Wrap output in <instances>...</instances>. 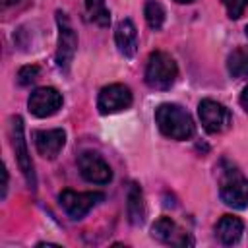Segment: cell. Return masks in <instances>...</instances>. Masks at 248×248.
I'll use <instances>...</instances> for the list:
<instances>
[{"label": "cell", "mask_w": 248, "mask_h": 248, "mask_svg": "<svg viewBox=\"0 0 248 248\" xmlns=\"http://www.w3.org/2000/svg\"><path fill=\"white\" fill-rule=\"evenodd\" d=\"M155 122L163 136L170 140H188L194 136V120L186 108L176 103H163L155 110Z\"/></svg>", "instance_id": "obj_1"}, {"label": "cell", "mask_w": 248, "mask_h": 248, "mask_svg": "<svg viewBox=\"0 0 248 248\" xmlns=\"http://www.w3.org/2000/svg\"><path fill=\"white\" fill-rule=\"evenodd\" d=\"M219 196L232 209L248 207V178L227 161L219 167Z\"/></svg>", "instance_id": "obj_2"}, {"label": "cell", "mask_w": 248, "mask_h": 248, "mask_svg": "<svg viewBox=\"0 0 248 248\" xmlns=\"http://www.w3.org/2000/svg\"><path fill=\"white\" fill-rule=\"evenodd\" d=\"M176 78H178V68L170 54L163 50H155L149 54L145 66V83L151 89H161V91L170 89Z\"/></svg>", "instance_id": "obj_3"}, {"label": "cell", "mask_w": 248, "mask_h": 248, "mask_svg": "<svg viewBox=\"0 0 248 248\" xmlns=\"http://www.w3.org/2000/svg\"><path fill=\"white\" fill-rule=\"evenodd\" d=\"M198 116L202 120V126L209 134H221L232 122L231 110L225 105H221V103H217L213 99L200 101V105H198Z\"/></svg>", "instance_id": "obj_4"}, {"label": "cell", "mask_w": 248, "mask_h": 248, "mask_svg": "<svg viewBox=\"0 0 248 248\" xmlns=\"http://www.w3.org/2000/svg\"><path fill=\"white\" fill-rule=\"evenodd\" d=\"M60 205L64 207V211L72 217V219H81L85 217L93 205H97L99 202L105 200L103 192H74V190H62L60 196Z\"/></svg>", "instance_id": "obj_5"}, {"label": "cell", "mask_w": 248, "mask_h": 248, "mask_svg": "<svg viewBox=\"0 0 248 248\" xmlns=\"http://www.w3.org/2000/svg\"><path fill=\"white\" fill-rule=\"evenodd\" d=\"M56 21H58V50H56V64L60 70H68L72 60H74V54H76V48H78V35L68 19L66 14L58 12L56 14Z\"/></svg>", "instance_id": "obj_6"}, {"label": "cell", "mask_w": 248, "mask_h": 248, "mask_svg": "<svg viewBox=\"0 0 248 248\" xmlns=\"http://www.w3.org/2000/svg\"><path fill=\"white\" fill-rule=\"evenodd\" d=\"M130 105H132V91L124 83H110L103 87L97 99V108L101 114H114L130 108Z\"/></svg>", "instance_id": "obj_7"}, {"label": "cell", "mask_w": 248, "mask_h": 248, "mask_svg": "<svg viewBox=\"0 0 248 248\" xmlns=\"http://www.w3.org/2000/svg\"><path fill=\"white\" fill-rule=\"evenodd\" d=\"M10 132H12V145L16 151V161L27 180V184L31 188H35V172H33V163H31V155L27 151V143L23 138V120L21 116H14L10 120Z\"/></svg>", "instance_id": "obj_8"}, {"label": "cell", "mask_w": 248, "mask_h": 248, "mask_svg": "<svg viewBox=\"0 0 248 248\" xmlns=\"http://www.w3.org/2000/svg\"><path fill=\"white\" fill-rule=\"evenodd\" d=\"M78 167L81 176L87 182L93 184H108L112 180V170L108 167V163L95 151H83L78 157Z\"/></svg>", "instance_id": "obj_9"}, {"label": "cell", "mask_w": 248, "mask_h": 248, "mask_svg": "<svg viewBox=\"0 0 248 248\" xmlns=\"http://www.w3.org/2000/svg\"><path fill=\"white\" fill-rule=\"evenodd\" d=\"M29 112L37 118L52 116L62 107V95L54 87H37L27 99Z\"/></svg>", "instance_id": "obj_10"}, {"label": "cell", "mask_w": 248, "mask_h": 248, "mask_svg": "<svg viewBox=\"0 0 248 248\" xmlns=\"http://www.w3.org/2000/svg\"><path fill=\"white\" fill-rule=\"evenodd\" d=\"M151 236L155 240H159L163 244H170V246H190V244H194L192 238L188 236V232L178 229V225L170 217H159L151 225Z\"/></svg>", "instance_id": "obj_11"}, {"label": "cell", "mask_w": 248, "mask_h": 248, "mask_svg": "<svg viewBox=\"0 0 248 248\" xmlns=\"http://www.w3.org/2000/svg\"><path fill=\"white\" fill-rule=\"evenodd\" d=\"M33 140H35V147H37V151H39L41 157L54 159L62 151V147L66 143V132L62 128L39 130V132H35Z\"/></svg>", "instance_id": "obj_12"}, {"label": "cell", "mask_w": 248, "mask_h": 248, "mask_svg": "<svg viewBox=\"0 0 248 248\" xmlns=\"http://www.w3.org/2000/svg\"><path fill=\"white\" fill-rule=\"evenodd\" d=\"M114 43L122 56H134L138 50V29L132 19H120L114 29Z\"/></svg>", "instance_id": "obj_13"}, {"label": "cell", "mask_w": 248, "mask_h": 248, "mask_svg": "<svg viewBox=\"0 0 248 248\" xmlns=\"http://www.w3.org/2000/svg\"><path fill=\"white\" fill-rule=\"evenodd\" d=\"M242 231H244V223L236 215H223L215 227L217 238L227 246L236 244L242 236Z\"/></svg>", "instance_id": "obj_14"}, {"label": "cell", "mask_w": 248, "mask_h": 248, "mask_svg": "<svg viewBox=\"0 0 248 248\" xmlns=\"http://www.w3.org/2000/svg\"><path fill=\"white\" fill-rule=\"evenodd\" d=\"M128 217H130L132 225H141L145 219L143 194L138 184H130V188H128Z\"/></svg>", "instance_id": "obj_15"}, {"label": "cell", "mask_w": 248, "mask_h": 248, "mask_svg": "<svg viewBox=\"0 0 248 248\" xmlns=\"http://www.w3.org/2000/svg\"><path fill=\"white\" fill-rule=\"evenodd\" d=\"M227 70L232 78H246L248 76V48L238 46L227 58Z\"/></svg>", "instance_id": "obj_16"}, {"label": "cell", "mask_w": 248, "mask_h": 248, "mask_svg": "<svg viewBox=\"0 0 248 248\" xmlns=\"http://www.w3.org/2000/svg\"><path fill=\"white\" fill-rule=\"evenodd\" d=\"M85 14L87 19L97 23L99 27H107L110 23V12L105 0H85Z\"/></svg>", "instance_id": "obj_17"}, {"label": "cell", "mask_w": 248, "mask_h": 248, "mask_svg": "<svg viewBox=\"0 0 248 248\" xmlns=\"http://www.w3.org/2000/svg\"><path fill=\"white\" fill-rule=\"evenodd\" d=\"M143 14H145L147 25H149L153 31H159V29L163 27V23H165V10H163V6H161L159 2L149 0V2L145 4Z\"/></svg>", "instance_id": "obj_18"}, {"label": "cell", "mask_w": 248, "mask_h": 248, "mask_svg": "<svg viewBox=\"0 0 248 248\" xmlns=\"http://www.w3.org/2000/svg\"><path fill=\"white\" fill-rule=\"evenodd\" d=\"M223 6L231 19H238L248 8V0H223Z\"/></svg>", "instance_id": "obj_19"}, {"label": "cell", "mask_w": 248, "mask_h": 248, "mask_svg": "<svg viewBox=\"0 0 248 248\" xmlns=\"http://www.w3.org/2000/svg\"><path fill=\"white\" fill-rule=\"evenodd\" d=\"M37 76H39V66H23L19 72H17V81H19V85H29V83H33L35 79H37Z\"/></svg>", "instance_id": "obj_20"}, {"label": "cell", "mask_w": 248, "mask_h": 248, "mask_svg": "<svg viewBox=\"0 0 248 248\" xmlns=\"http://www.w3.org/2000/svg\"><path fill=\"white\" fill-rule=\"evenodd\" d=\"M240 105H242V108L248 112V85L242 89V93H240Z\"/></svg>", "instance_id": "obj_21"}, {"label": "cell", "mask_w": 248, "mask_h": 248, "mask_svg": "<svg viewBox=\"0 0 248 248\" xmlns=\"http://www.w3.org/2000/svg\"><path fill=\"white\" fill-rule=\"evenodd\" d=\"M16 2H17V0H2V6H4V8H8L10 4H16Z\"/></svg>", "instance_id": "obj_22"}, {"label": "cell", "mask_w": 248, "mask_h": 248, "mask_svg": "<svg viewBox=\"0 0 248 248\" xmlns=\"http://www.w3.org/2000/svg\"><path fill=\"white\" fill-rule=\"evenodd\" d=\"M174 2H178V4H190V2H194V0H174Z\"/></svg>", "instance_id": "obj_23"}, {"label": "cell", "mask_w": 248, "mask_h": 248, "mask_svg": "<svg viewBox=\"0 0 248 248\" xmlns=\"http://www.w3.org/2000/svg\"><path fill=\"white\" fill-rule=\"evenodd\" d=\"M246 37H248V25H246Z\"/></svg>", "instance_id": "obj_24"}]
</instances>
